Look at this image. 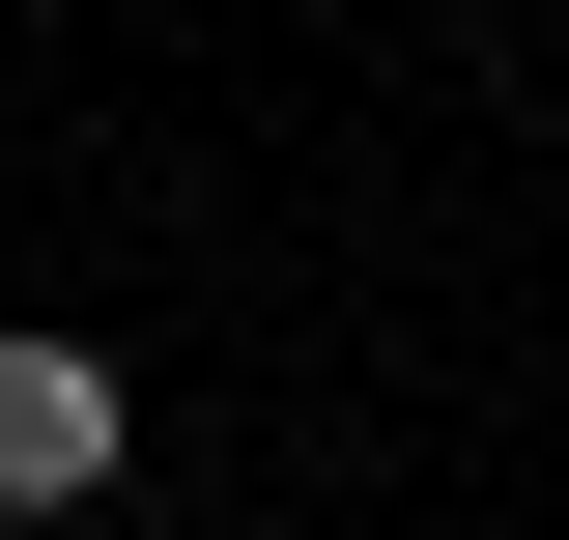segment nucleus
Here are the masks:
<instances>
[{"label":"nucleus","mask_w":569,"mask_h":540,"mask_svg":"<svg viewBox=\"0 0 569 540\" xmlns=\"http://www.w3.org/2000/svg\"><path fill=\"white\" fill-rule=\"evenodd\" d=\"M114 456H142V399H114V341H86V313H0V540H58V512H114Z\"/></svg>","instance_id":"1"}]
</instances>
